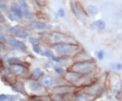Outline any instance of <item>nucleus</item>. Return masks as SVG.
<instances>
[{"label": "nucleus", "instance_id": "nucleus-1", "mask_svg": "<svg viewBox=\"0 0 122 101\" xmlns=\"http://www.w3.org/2000/svg\"><path fill=\"white\" fill-rule=\"evenodd\" d=\"M54 48L58 54H71L73 53L77 49V45L73 44L60 43L56 44Z\"/></svg>", "mask_w": 122, "mask_h": 101}, {"label": "nucleus", "instance_id": "nucleus-2", "mask_svg": "<svg viewBox=\"0 0 122 101\" xmlns=\"http://www.w3.org/2000/svg\"><path fill=\"white\" fill-rule=\"evenodd\" d=\"M94 65L91 62H79L73 66V69L77 72H79L81 73H88L94 68Z\"/></svg>", "mask_w": 122, "mask_h": 101}, {"label": "nucleus", "instance_id": "nucleus-3", "mask_svg": "<svg viewBox=\"0 0 122 101\" xmlns=\"http://www.w3.org/2000/svg\"><path fill=\"white\" fill-rule=\"evenodd\" d=\"M7 42L14 48H20L21 50H26V45L24 44V42H22L20 40H16L14 38H10L9 40H7Z\"/></svg>", "mask_w": 122, "mask_h": 101}, {"label": "nucleus", "instance_id": "nucleus-4", "mask_svg": "<svg viewBox=\"0 0 122 101\" xmlns=\"http://www.w3.org/2000/svg\"><path fill=\"white\" fill-rule=\"evenodd\" d=\"M31 26L37 30H44L48 28V25L44 22L41 21H35V22H32L30 23Z\"/></svg>", "mask_w": 122, "mask_h": 101}, {"label": "nucleus", "instance_id": "nucleus-5", "mask_svg": "<svg viewBox=\"0 0 122 101\" xmlns=\"http://www.w3.org/2000/svg\"><path fill=\"white\" fill-rule=\"evenodd\" d=\"M11 9H12V11H14V12H16V13L18 15V16L20 17V18H22L24 16L23 10L21 8V7L18 4H15V3L12 4Z\"/></svg>", "mask_w": 122, "mask_h": 101}, {"label": "nucleus", "instance_id": "nucleus-6", "mask_svg": "<svg viewBox=\"0 0 122 101\" xmlns=\"http://www.w3.org/2000/svg\"><path fill=\"white\" fill-rule=\"evenodd\" d=\"M52 38L54 42L56 44H60V43H62L65 38H68V37L61 33H54L52 35Z\"/></svg>", "mask_w": 122, "mask_h": 101}, {"label": "nucleus", "instance_id": "nucleus-7", "mask_svg": "<svg viewBox=\"0 0 122 101\" xmlns=\"http://www.w3.org/2000/svg\"><path fill=\"white\" fill-rule=\"evenodd\" d=\"M18 4L19 5L21 8L23 10V13L24 14L26 13L30 12V10H29V5L27 4L26 0H18Z\"/></svg>", "mask_w": 122, "mask_h": 101}, {"label": "nucleus", "instance_id": "nucleus-8", "mask_svg": "<svg viewBox=\"0 0 122 101\" xmlns=\"http://www.w3.org/2000/svg\"><path fill=\"white\" fill-rule=\"evenodd\" d=\"M87 12L90 15L94 16L98 12V9L94 5H89L87 6Z\"/></svg>", "mask_w": 122, "mask_h": 101}, {"label": "nucleus", "instance_id": "nucleus-9", "mask_svg": "<svg viewBox=\"0 0 122 101\" xmlns=\"http://www.w3.org/2000/svg\"><path fill=\"white\" fill-rule=\"evenodd\" d=\"M12 70L14 71V72L17 74V75H21L24 73L25 71V69L24 67L21 65H14L12 66Z\"/></svg>", "mask_w": 122, "mask_h": 101}, {"label": "nucleus", "instance_id": "nucleus-10", "mask_svg": "<svg viewBox=\"0 0 122 101\" xmlns=\"http://www.w3.org/2000/svg\"><path fill=\"white\" fill-rule=\"evenodd\" d=\"M94 25L99 30H104L106 27V23L102 20H97L94 22Z\"/></svg>", "mask_w": 122, "mask_h": 101}, {"label": "nucleus", "instance_id": "nucleus-11", "mask_svg": "<svg viewBox=\"0 0 122 101\" xmlns=\"http://www.w3.org/2000/svg\"><path fill=\"white\" fill-rule=\"evenodd\" d=\"M8 17L9 18V19H10L12 21H16V20H18L19 19H20L17 14L14 12L12 10L8 13Z\"/></svg>", "mask_w": 122, "mask_h": 101}, {"label": "nucleus", "instance_id": "nucleus-12", "mask_svg": "<svg viewBox=\"0 0 122 101\" xmlns=\"http://www.w3.org/2000/svg\"><path fill=\"white\" fill-rule=\"evenodd\" d=\"M54 90L56 93H63V92H69L70 91L73 90V88L69 87H61L54 89Z\"/></svg>", "mask_w": 122, "mask_h": 101}, {"label": "nucleus", "instance_id": "nucleus-13", "mask_svg": "<svg viewBox=\"0 0 122 101\" xmlns=\"http://www.w3.org/2000/svg\"><path fill=\"white\" fill-rule=\"evenodd\" d=\"M42 83L45 86H50L52 83V79L49 75L45 76L44 78L42 79Z\"/></svg>", "mask_w": 122, "mask_h": 101}, {"label": "nucleus", "instance_id": "nucleus-14", "mask_svg": "<svg viewBox=\"0 0 122 101\" xmlns=\"http://www.w3.org/2000/svg\"><path fill=\"white\" fill-rule=\"evenodd\" d=\"M21 30H22L21 26H19V25H16V26H14L12 27H11L10 29H9V32H10L12 34L16 35Z\"/></svg>", "mask_w": 122, "mask_h": 101}, {"label": "nucleus", "instance_id": "nucleus-15", "mask_svg": "<svg viewBox=\"0 0 122 101\" xmlns=\"http://www.w3.org/2000/svg\"><path fill=\"white\" fill-rule=\"evenodd\" d=\"M67 79L71 81H75L79 78V75L76 73H70L66 76Z\"/></svg>", "mask_w": 122, "mask_h": 101}, {"label": "nucleus", "instance_id": "nucleus-16", "mask_svg": "<svg viewBox=\"0 0 122 101\" xmlns=\"http://www.w3.org/2000/svg\"><path fill=\"white\" fill-rule=\"evenodd\" d=\"M16 36L18 37H20V38H27L29 36V33L23 31V30H21L16 35Z\"/></svg>", "mask_w": 122, "mask_h": 101}, {"label": "nucleus", "instance_id": "nucleus-17", "mask_svg": "<svg viewBox=\"0 0 122 101\" xmlns=\"http://www.w3.org/2000/svg\"><path fill=\"white\" fill-rule=\"evenodd\" d=\"M41 74H42V71H41V70L40 69H38V68L34 69L33 71V76L35 78H38V77H39L41 75Z\"/></svg>", "mask_w": 122, "mask_h": 101}, {"label": "nucleus", "instance_id": "nucleus-18", "mask_svg": "<svg viewBox=\"0 0 122 101\" xmlns=\"http://www.w3.org/2000/svg\"><path fill=\"white\" fill-rule=\"evenodd\" d=\"M41 55L45 56H47L48 58H53L54 57L52 52L50 51V50H46L44 52H41Z\"/></svg>", "mask_w": 122, "mask_h": 101}, {"label": "nucleus", "instance_id": "nucleus-19", "mask_svg": "<svg viewBox=\"0 0 122 101\" xmlns=\"http://www.w3.org/2000/svg\"><path fill=\"white\" fill-rule=\"evenodd\" d=\"M29 42L32 44L33 45H39V41L38 39L35 38V37H30L29 38Z\"/></svg>", "mask_w": 122, "mask_h": 101}, {"label": "nucleus", "instance_id": "nucleus-20", "mask_svg": "<svg viewBox=\"0 0 122 101\" xmlns=\"http://www.w3.org/2000/svg\"><path fill=\"white\" fill-rule=\"evenodd\" d=\"M9 63L12 64V65H16V64H18L19 62H20V60L17 58H11L9 59Z\"/></svg>", "mask_w": 122, "mask_h": 101}, {"label": "nucleus", "instance_id": "nucleus-21", "mask_svg": "<svg viewBox=\"0 0 122 101\" xmlns=\"http://www.w3.org/2000/svg\"><path fill=\"white\" fill-rule=\"evenodd\" d=\"M30 89L33 90H39V88H40L39 85L37 84V83H35V82L31 83L30 85Z\"/></svg>", "mask_w": 122, "mask_h": 101}, {"label": "nucleus", "instance_id": "nucleus-22", "mask_svg": "<svg viewBox=\"0 0 122 101\" xmlns=\"http://www.w3.org/2000/svg\"><path fill=\"white\" fill-rule=\"evenodd\" d=\"M58 15L61 18L65 17V10L62 8H60L58 10Z\"/></svg>", "mask_w": 122, "mask_h": 101}, {"label": "nucleus", "instance_id": "nucleus-23", "mask_svg": "<svg viewBox=\"0 0 122 101\" xmlns=\"http://www.w3.org/2000/svg\"><path fill=\"white\" fill-rule=\"evenodd\" d=\"M33 51L37 54H40L41 53V48L39 47V45H33Z\"/></svg>", "mask_w": 122, "mask_h": 101}, {"label": "nucleus", "instance_id": "nucleus-24", "mask_svg": "<svg viewBox=\"0 0 122 101\" xmlns=\"http://www.w3.org/2000/svg\"><path fill=\"white\" fill-rule=\"evenodd\" d=\"M0 41H2L3 43H6L7 42V39L5 37V36L4 35V33L0 31Z\"/></svg>", "mask_w": 122, "mask_h": 101}, {"label": "nucleus", "instance_id": "nucleus-25", "mask_svg": "<svg viewBox=\"0 0 122 101\" xmlns=\"http://www.w3.org/2000/svg\"><path fill=\"white\" fill-rule=\"evenodd\" d=\"M7 8H8V6H7L6 4H5L4 2L0 1V9H1V10H6Z\"/></svg>", "mask_w": 122, "mask_h": 101}, {"label": "nucleus", "instance_id": "nucleus-26", "mask_svg": "<svg viewBox=\"0 0 122 101\" xmlns=\"http://www.w3.org/2000/svg\"><path fill=\"white\" fill-rule=\"evenodd\" d=\"M55 71H56V72L58 73V74H62L64 73L63 69H62L61 67H56V68H55Z\"/></svg>", "mask_w": 122, "mask_h": 101}, {"label": "nucleus", "instance_id": "nucleus-27", "mask_svg": "<svg viewBox=\"0 0 122 101\" xmlns=\"http://www.w3.org/2000/svg\"><path fill=\"white\" fill-rule=\"evenodd\" d=\"M98 57L100 60H102L103 57H104V52L101 50V51H99L98 53Z\"/></svg>", "mask_w": 122, "mask_h": 101}, {"label": "nucleus", "instance_id": "nucleus-28", "mask_svg": "<svg viewBox=\"0 0 122 101\" xmlns=\"http://www.w3.org/2000/svg\"><path fill=\"white\" fill-rule=\"evenodd\" d=\"M75 101H86V98H84V97H82V96H79L78 97Z\"/></svg>", "mask_w": 122, "mask_h": 101}, {"label": "nucleus", "instance_id": "nucleus-29", "mask_svg": "<svg viewBox=\"0 0 122 101\" xmlns=\"http://www.w3.org/2000/svg\"><path fill=\"white\" fill-rule=\"evenodd\" d=\"M5 22V20L4 16L1 14L0 13V22L4 23V22Z\"/></svg>", "mask_w": 122, "mask_h": 101}, {"label": "nucleus", "instance_id": "nucleus-30", "mask_svg": "<svg viewBox=\"0 0 122 101\" xmlns=\"http://www.w3.org/2000/svg\"><path fill=\"white\" fill-rule=\"evenodd\" d=\"M7 98V96L4 94H1L0 95V101H4Z\"/></svg>", "mask_w": 122, "mask_h": 101}, {"label": "nucleus", "instance_id": "nucleus-31", "mask_svg": "<svg viewBox=\"0 0 122 101\" xmlns=\"http://www.w3.org/2000/svg\"><path fill=\"white\" fill-rule=\"evenodd\" d=\"M117 68L118 69H121L122 68V65H120V64H119V65H117Z\"/></svg>", "mask_w": 122, "mask_h": 101}]
</instances>
